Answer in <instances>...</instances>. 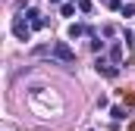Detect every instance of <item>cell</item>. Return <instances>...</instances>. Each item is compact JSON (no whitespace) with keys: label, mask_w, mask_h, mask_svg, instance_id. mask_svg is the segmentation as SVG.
<instances>
[{"label":"cell","mask_w":135,"mask_h":131,"mask_svg":"<svg viewBox=\"0 0 135 131\" xmlns=\"http://www.w3.org/2000/svg\"><path fill=\"white\" fill-rule=\"evenodd\" d=\"M13 34H16L19 41H32V25H28L22 16H16V19H13Z\"/></svg>","instance_id":"obj_2"},{"label":"cell","mask_w":135,"mask_h":131,"mask_svg":"<svg viewBox=\"0 0 135 131\" xmlns=\"http://www.w3.org/2000/svg\"><path fill=\"white\" fill-rule=\"evenodd\" d=\"M25 19H28L32 31H38V28H44V25H47V19H44V16H41L38 9H28V16H25Z\"/></svg>","instance_id":"obj_4"},{"label":"cell","mask_w":135,"mask_h":131,"mask_svg":"<svg viewBox=\"0 0 135 131\" xmlns=\"http://www.w3.org/2000/svg\"><path fill=\"white\" fill-rule=\"evenodd\" d=\"M94 69H98V75H107V78H116L119 75V66H113L110 59H104V56L94 59Z\"/></svg>","instance_id":"obj_3"},{"label":"cell","mask_w":135,"mask_h":131,"mask_svg":"<svg viewBox=\"0 0 135 131\" xmlns=\"http://www.w3.org/2000/svg\"><path fill=\"white\" fill-rule=\"evenodd\" d=\"M50 53H54V56H57V59H60V63H66V66H72V63H75V50H72V47H69L66 41H57V44H54V50H50Z\"/></svg>","instance_id":"obj_1"},{"label":"cell","mask_w":135,"mask_h":131,"mask_svg":"<svg viewBox=\"0 0 135 131\" xmlns=\"http://www.w3.org/2000/svg\"><path fill=\"white\" fill-rule=\"evenodd\" d=\"M110 63H113V66L123 63V47H119V44H113V47H110Z\"/></svg>","instance_id":"obj_6"},{"label":"cell","mask_w":135,"mask_h":131,"mask_svg":"<svg viewBox=\"0 0 135 131\" xmlns=\"http://www.w3.org/2000/svg\"><path fill=\"white\" fill-rule=\"evenodd\" d=\"M104 3H107V6H110V3H113V0H104Z\"/></svg>","instance_id":"obj_11"},{"label":"cell","mask_w":135,"mask_h":131,"mask_svg":"<svg viewBox=\"0 0 135 131\" xmlns=\"http://www.w3.org/2000/svg\"><path fill=\"white\" fill-rule=\"evenodd\" d=\"M110 116H113L116 122H119V119H126V112H123V106H113V109H110Z\"/></svg>","instance_id":"obj_8"},{"label":"cell","mask_w":135,"mask_h":131,"mask_svg":"<svg viewBox=\"0 0 135 131\" xmlns=\"http://www.w3.org/2000/svg\"><path fill=\"white\" fill-rule=\"evenodd\" d=\"M79 9H82V13H91L94 6H91V0H79Z\"/></svg>","instance_id":"obj_10"},{"label":"cell","mask_w":135,"mask_h":131,"mask_svg":"<svg viewBox=\"0 0 135 131\" xmlns=\"http://www.w3.org/2000/svg\"><path fill=\"white\" fill-rule=\"evenodd\" d=\"M119 13H123L126 19H129V16H135V3H123V9H119Z\"/></svg>","instance_id":"obj_7"},{"label":"cell","mask_w":135,"mask_h":131,"mask_svg":"<svg viewBox=\"0 0 135 131\" xmlns=\"http://www.w3.org/2000/svg\"><path fill=\"white\" fill-rule=\"evenodd\" d=\"M50 3H60V0H50Z\"/></svg>","instance_id":"obj_12"},{"label":"cell","mask_w":135,"mask_h":131,"mask_svg":"<svg viewBox=\"0 0 135 131\" xmlns=\"http://www.w3.org/2000/svg\"><path fill=\"white\" fill-rule=\"evenodd\" d=\"M85 34H91V28H85V25H79V22L69 25V37H72V41H75V37H85Z\"/></svg>","instance_id":"obj_5"},{"label":"cell","mask_w":135,"mask_h":131,"mask_svg":"<svg viewBox=\"0 0 135 131\" xmlns=\"http://www.w3.org/2000/svg\"><path fill=\"white\" fill-rule=\"evenodd\" d=\"M72 13H75V6H72V3H63V6H60V16H72Z\"/></svg>","instance_id":"obj_9"}]
</instances>
